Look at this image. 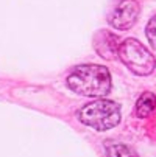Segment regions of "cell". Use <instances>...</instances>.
<instances>
[{"mask_svg": "<svg viewBox=\"0 0 156 157\" xmlns=\"http://www.w3.org/2000/svg\"><path fill=\"white\" fill-rule=\"evenodd\" d=\"M70 90L83 97H105L111 92V73L106 67L98 64L78 65L67 76Z\"/></svg>", "mask_w": 156, "mask_h": 157, "instance_id": "6da1fadb", "label": "cell"}, {"mask_svg": "<svg viewBox=\"0 0 156 157\" xmlns=\"http://www.w3.org/2000/svg\"><path fill=\"white\" fill-rule=\"evenodd\" d=\"M78 120L95 131H108L120 123L122 110L116 101L111 100H97L78 110Z\"/></svg>", "mask_w": 156, "mask_h": 157, "instance_id": "7a4b0ae2", "label": "cell"}, {"mask_svg": "<svg viewBox=\"0 0 156 157\" xmlns=\"http://www.w3.org/2000/svg\"><path fill=\"white\" fill-rule=\"evenodd\" d=\"M119 59L128 67V69L139 76H147L150 75L154 67H156V59L154 56L148 52V48L141 44L138 39H125L120 42L119 47Z\"/></svg>", "mask_w": 156, "mask_h": 157, "instance_id": "3957f363", "label": "cell"}, {"mask_svg": "<svg viewBox=\"0 0 156 157\" xmlns=\"http://www.w3.org/2000/svg\"><path fill=\"white\" fill-rule=\"evenodd\" d=\"M141 6L136 0H122L109 16V24L116 30H130L139 17Z\"/></svg>", "mask_w": 156, "mask_h": 157, "instance_id": "277c9868", "label": "cell"}, {"mask_svg": "<svg viewBox=\"0 0 156 157\" xmlns=\"http://www.w3.org/2000/svg\"><path fill=\"white\" fill-rule=\"evenodd\" d=\"M94 47H95V52L102 58L111 61V59H116L119 56L120 40L114 33H111L108 30H102L94 37Z\"/></svg>", "mask_w": 156, "mask_h": 157, "instance_id": "5b68a950", "label": "cell"}, {"mask_svg": "<svg viewBox=\"0 0 156 157\" xmlns=\"http://www.w3.org/2000/svg\"><path fill=\"white\" fill-rule=\"evenodd\" d=\"M156 107V95L151 92H144L134 107V115L139 118H147Z\"/></svg>", "mask_w": 156, "mask_h": 157, "instance_id": "8992f818", "label": "cell"}, {"mask_svg": "<svg viewBox=\"0 0 156 157\" xmlns=\"http://www.w3.org/2000/svg\"><path fill=\"white\" fill-rule=\"evenodd\" d=\"M106 155L108 157H138L126 145L113 143L106 146Z\"/></svg>", "mask_w": 156, "mask_h": 157, "instance_id": "52a82bcc", "label": "cell"}, {"mask_svg": "<svg viewBox=\"0 0 156 157\" xmlns=\"http://www.w3.org/2000/svg\"><path fill=\"white\" fill-rule=\"evenodd\" d=\"M145 36L150 42V45L153 50H156V14L148 20V24L145 27Z\"/></svg>", "mask_w": 156, "mask_h": 157, "instance_id": "ba28073f", "label": "cell"}]
</instances>
